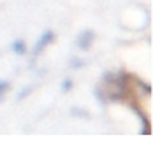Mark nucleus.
I'll return each instance as SVG.
<instances>
[{
    "mask_svg": "<svg viewBox=\"0 0 153 142\" xmlns=\"http://www.w3.org/2000/svg\"><path fill=\"white\" fill-rule=\"evenodd\" d=\"M53 39H55V35H53L51 32H46V33L39 39V42L35 44V47H33V54H39V53H41V51H42V49H44V47L53 40Z\"/></svg>",
    "mask_w": 153,
    "mask_h": 142,
    "instance_id": "obj_1",
    "label": "nucleus"
},
{
    "mask_svg": "<svg viewBox=\"0 0 153 142\" xmlns=\"http://www.w3.org/2000/svg\"><path fill=\"white\" fill-rule=\"evenodd\" d=\"M13 51H16L18 54H23V53H25V44H23V40H16L14 44H13Z\"/></svg>",
    "mask_w": 153,
    "mask_h": 142,
    "instance_id": "obj_2",
    "label": "nucleus"
},
{
    "mask_svg": "<svg viewBox=\"0 0 153 142\" xmlns=\"http://www.w3.org/2000/svg\"><path fill=\"white\" fill-rule=\"evenodd\" d=\"M7 88H9V82H7V81H0V95L4 93Z\"/></svg>",
    "mask_w": 153,
    "mask_h": 142,
    "instance_id": "obj_3",
    "label": "nucleus"
},
{
    "mask_svg": "<svg viewBox=\"0 0 153 142\" xmlns=\"http://www.w3.org/2000/svg\"><path fill=\"white\" fill-rule=\"evenodd\" d=\"M67 88H71V81H65V84H63V90H67Z\"/></svg>",
    "mask_w": 153,
    "mask_h": 142,
    "instance_id": "obj_4",
    "label": "nucleus"
}]
</instances>
